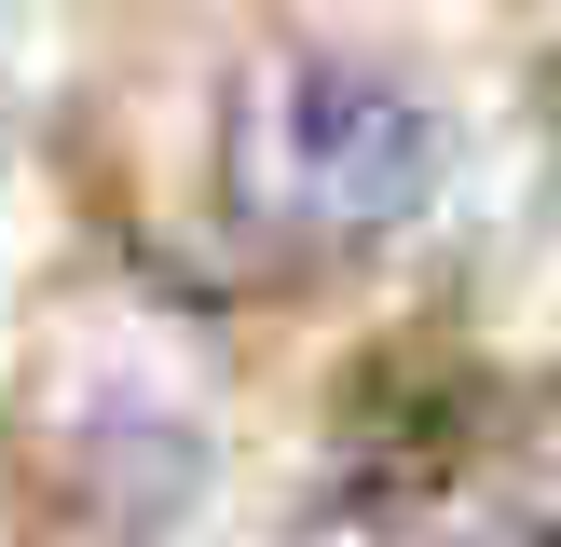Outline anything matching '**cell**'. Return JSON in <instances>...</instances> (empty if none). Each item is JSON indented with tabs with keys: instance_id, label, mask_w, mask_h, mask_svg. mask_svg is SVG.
Returning <instances> with one entry per match:
<instances>
[{
	"instance_id": "6da1fadb",
	"label": "cell",
	"mask_w": 561,
	"mask_h": 547,
	"mask_svg": "<svg viewBox=\"0 0 561 547\" xmlns=\"http://www.w3.org/2000/svg\"><path fill=\"white\" fill-rule=\"evenodd\" d=\"M438 178V109L370 55H261L219 124V191L261 246H383Z\"/></svg>"
}]
</instances>
